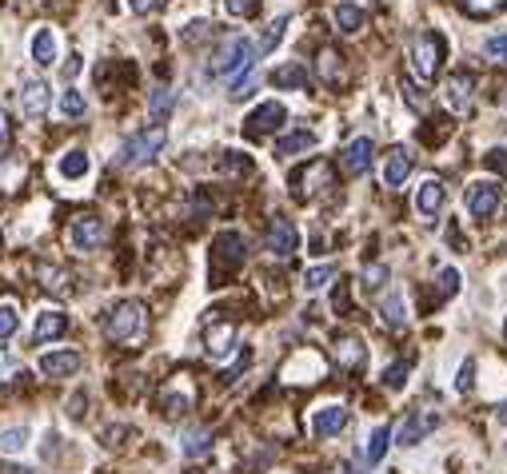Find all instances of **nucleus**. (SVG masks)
<instances>
[{
	"label": "nucleus",
	"mask_w": 507,
	"mask_h": 474,
	"mask_svg": "<svg viewBox=\"0 0 507 474\" xmlns=\"http://www.w3.org/2000/svg\"><path fill=\"white\" fill-rule=\"evenodd\" d=\"M388 446H392V427H376L372 435L364 438V462L368 467H380L384 454H388Z\"/></svg>",
	"instance_id": "bb28decb"
},
{
	"label": "nucleus",
	"mask_w": 507,
	"mask_h": 474,
	"mask_svg": "<svg viewBox=\"0 0 507 474\" xmlns=\"http://www.w3.org/2000/svg\"><path fill=\"white\" fill-rule=\"evenodd\" d=\"M172 104H176V96H172V88H156V92H152V96H148V116L160 124V120H168Z\"/></svg>",
	"instance_id": "c9c22d12"
},
{
	"label": "nucleus",
	"mask_w": 507,
	"mask_h": 474,
	"mask_svg": "<svg viewBox=\"0 0 507 474\" xmlns=\"http://www.w3.org/2000/svg\"><path fill=\"white\" fill-rule=\"evenodd\" d=\"M495 422H500V427H507V399L500 403V407H495Z\"/></svg>",
	"instance_id": "6e6d98bb"
},
{
	"label": "nucleus",
	"mask_w": 507,
	"mask_h": 474,
	"mask_svg": "<svg viewBox=\"0 0 507 474\" xmlns=\"http://www.w3.org/2000/svg\"><path fill=\"white\" fill-rule=\"evenodd\" d=\"M332 21H336V29H340V32H348V37H356V32L364 29V8H359V4H348V0H343V4H336V12H332Z\"/></svg>",
	"instance_id": "cd10ccee"
},
{
	"label": "nucleus",
	"mask_w": 507,
	"mask_h": 474,
	"mask_svg": "<svg viewBox=\"0 0 507 474\" xmlns=\"http://www.w3.org/2000/svg\"><path fill=\"white\" fill-rule=\"evenodd\" d=\"M503 339H507V327H503Z\"/></svg>",
	"instance_id": "13d9d810"
},
{
	"label": "nucleus",
	"mask_w": 507,
	"mask_h": 474,
	"mask_svg": "<svg viewBox=\"0 0 507 474\" xmlns=\"http://www.w3.org/2000/svg\"><path fill=\"white\" fill-rule=\"evenodd\" d=\"M411 168H416V156H411L408 148H392L388 160H384V184H388V187H403V179L411 176Z\"/></svg>",
	"instance_id": "6ab92c4d"
},
{
	"label": "nucleus",
	"mask_w": 507,
	"mask_h": 474,
	"mask_svg": "<svg viewBox=\"0 0 507 474\" xmlns=\"http://www.w3.org/2000/svg\"><path fill=\"white\" fill-rule=\"evenodd\" d=\"M300 375H308V383L320 378L324 375V359L316 355V351H300V355H292V363L283 367V378H296L300 383Z\"/></svg>",
	"instance_id": "4be33fe9"
},
{
	"label": "nucleus",
	"mask_w": 507,
	"mask_h": 474,
	"mask_svg": "<svg viewBox=\"0 0 507 474\" xmlns=\"http://www.w3.org/2000/svg\"><path fill=\"white\" fill-rule=\"evenodd\" d=\"M4 144H8V112L0 108V148H4Z\"/></svg>",
	"instance_id": "5fc2aeb1"
},
{
	"label": "nucleus",
	"mask_w": 507,
	"mask_h": 474,
	"mask_svg": "<svg viewBox=\"0 0 507 474\" xmlns=\"http://www.w3.org/2000/svg\"><path fill=\"white\" fill-rule=\"evenodd\" d=\"M408 375H411V359H395V363L384 370V387H388V391H403Z\"/></svg>",
	"instance_id": "e433bc0d"
},
{
	"label": "nucleus",
	"mask_w": 507,
	"mask_h": 474,
	"mask_svg": "<svg viewBox=\"0 0 507 474\" xmlns=\"http://www.w3.org/2000/svg\"><path fill=\"white\" fill-rule=\"evenodd\" d=\"M283 120H288V108H283L280 100H264L260 108L248 112V120H244V136H248V140H260V136L276 132Z\"/></svg>",
	"instance_id": "0eeeda50"
},
{
	"label": "nucleus",
	"mask_w": 507,
	"mask_h": 474,
	"mask_svg": "<svg viewBox=\"0 0 507 474\" xmlns=\"http://www.w3.org/2000/svg\"><path fill=\"white\" fill-rule=\"evenodd\" d=\"M37 275L45 279V287H48V291H56V295H68V291H72V275L60 271V267L40 263V267H37Z\"/></svg>",
	"instance_id": "473e14b6"
},
{
	"label": "nucleus",
	"mask_w": 507,
	"mask_h": 474,
	"mask_svg": "<svg viewBox=\"0 0 507 474\" xmlns=\"http://www.w3.org/2000/svg\"><path fill=\"white\" fill-rule=\"evenodd\" d=\"M180 454L184 459H204V454H212V430L204 427H192L180 435Z\"/></svg>",
	"instance_id": "b1692460"
},
{
	"label": "nucleus",
	"mask_w": 507,
	"mask_h": 474,
	"mask_svg": "<svg viewBox=\"0 0 507 474\" xmlns=\"http://www.w3.org/2000/svg\"><path fill=\"white\" fill-rule=\"evenodd\" d=\"M272 84H276V88H304L308 68L304 64H280L276 72H272Z\"/></svg>",
	"instance_id": "7c9ffc66"
},
{
	"label": "nucleus",
	"mask_w": 507,
	"mask_h": 474,
	"mask_svg": "<svg viewBox=\"0 0 507 474\" xmlns=\"http://www.w3.org/2000/svg\"><path fill=\"white\" fill-rule=\"evenodd\" d=\"M332 279H336V267H328V263L312 267V271H304V291H308V295H316V291H324Z\"/></svg>",
	"instance_id": "f704fd0d"
},
{
	"label": "nucleus",
	"mask_w": 507,
	"mask_h": 474,
	"mask_svg": "<svg viewBox=\"0 0 507 474\" xmlns=\"http://www.w3.org/2000/svg\"><path fill=\"white\" fill-rule=\"evenodd\" d=\"M160 4H165V0H128V8H132L136 16H148V12H156Z\"/></svg>",
	"instance_id": "8fccbe9b"
},
{
	"label": "nucleus",
	"mask_w": 507,
	"mask_h": 474,
	"mask_svg": "<svg viewBox=\"0 0 507 474\" xmlns=\"http://www.w3.org/2000/svg\"><path fill=\"white\" fill-rule=\"evenodd\" d=\"M500 212V187L495 184H471L468 187V215L471 220H492Z\"/></svg>",
	"instance_id": "f8f14e48"
},
{
	"label": "nucleus",
	"mask_w": 507,
	"mask_h": 474,
	"mask_svg": "<svg viewBox=\"0 0 507 474\" xmlns=\"http://www.w3.org/2000/svg\"><path fill=\"white\" fill-rule=\"evenodd\" d=\"M144 331H148V312H144L140 299H120L113 312H108V319H105V335L113 343H120V347L140 343Z\"/></svg>",
	"instance_id": "f257e3e1"
},
{
	"label": "nucleus",
	"mask_w": 507,
	"mask_h": 474,
	"mask_svg": "<svg viewBox=\"0 0 507 474\" xmlns=\"http://www.w3.org/2000/svg\"><path fill=\"white\" fill-rule=\"evenodd\" d=\"M388 267L384 263H372V267H364V287H384V283H388Z\"/></svg>",
	"instance_id": "49530a36"
},
{
	"label": "nucleus",
	"mask_w": 507,
	"mask_h": 474,
	"mask_svg": "<svg viewBox=\"0 0 507 474\" xmlns=\"http://www.w3.org/2000/svg\"><path fill=\"white\" fill-rule=\"evenodd\" d=\"M56 112L64 120H80L84 112H89V100H84L76 88H64V92H60V100H56Z\"/></svg>",
	"instance_id": "2f4dec72"
},
{
	"label": "nucleus",
	"mask_w": 507,
	"mask_h": 474,
	"mask_svg": "<svg viewBox=\"0 0 507 474\" xmlns=\"http://www.w3.org/2000/svg\"><path fill=\"white\" fill-rule=\"evenodd\" d=\"M29 53H32V64H37V68H53V64H56L60 45H56V32L48 29V24H40V29L32 32Z\"/></svg>",
	"instance_id": "f3484780"
},
{
	"label": "nucleus",
	"mask_w": 507,
	"mask_h": 474,
	"mask_svg": "<svg viewBox=\"0 0 507 474\" xmlns=\"http://www.w3.org/2000/svg\"><path fill=\"white\" fill-rule=\"evenodd\" d=\"M165 144H168L165 128H144V132L128 136V140L120 144L116 163H120V168H144V163H152L160 152H165Z\"/></svg>",
	"instance_id": "7ed1b4c3"
},
{
	"label": "nucleus",
	"mask_w": 507,
	"mask_h": 474,
	"mask_svg": "<svg viewBox=\"0 0 507 474\" xmlns=\"http://www.w3.org/2000/svg\"><path fill=\"white\" fill-rule=\"evenodd\" d=\"M328 179H332L328 163L312 160L308 168H300L296 176H292V192H296V200H312V195H316V187H312V184H328Z\"/></svg>",
	"instance_id": "2eb2a0df"
},
{
	"label": "nucleus",
	"mask_w": 507,
	"mask_h": 474,
	"mask_svg": "<svg viewBox=\"0 0 507 474\" xmlns=\"http://www.w3.org/2000/svg\"><path fill=\"white\" fill-rule=\"evenodd\" d=\"M105 239H108V223L100 220V215H80V220H72V228H68V247H72V252H97Z\"/></svg>",
	"instance_id": "423d86ee"
},
{
	"label": "nucleus",
	"mask_w": 507,
	"mask_h": 474,
	"mask_svg": "<svg viewBox=\"0 0 507 474\" xmlns=\"http://www.w3.org/2000/svg\"><path fill=\"white\" fill-rule=\"evenodd\" d=\"M188 407H192V395H188V391H168L165 399H160V411H165L168 419H180Z\"/></svg>",
	"instance_id": "4c0bfd02"
},
{
	"label": "nucleus",
	"mask_w": 507,
	"mask_h": 474,
	"mask_svg": "<svg viewBox=\"0 0 507 474\" xmlns=\"http://www.w3.org/2000/svg\"><path fill=\"white\" fill-rule=\"evenodd\" d=\"M256 53H260V48H256L248 37H228L224 45L212 53L208 76H212V80H232V76H240V72H252Z\"/></svg>",
	"instance_id": "f03ea898"
},
{
	"label": "nucleus",
	"mask_w": 507,
	"mask_h": 474,
	"mask_svg": "<svg viewBox=\"0 0 507 474\" xmlns=\"http://www.w3.org/2000/svg\"><path fill=\"white\" fill-rule=\"evenodd\" d=\"M336 363L340 367H359L364 363V343L356 335H340L336 339Z\"/></svg>",
	"instance_id": "c85d7f7f"
},
{
	"label": "nucleus",
	"mask_w": 507,
	"mask_h": 474,
	"mask_svg": "<svg viewBox=\"0 0 507 474\" xmlns=\"http://www.w3.org/2000/svg\"><path fill=\"white\" fill-rule=\"evenodd\" d=\"M476 80H471L468 72H452L448 80H444V88H440V96H444V104H448V112H455V116H468L471 112V100H476Z\"/></svg>",
	"instance_id": "1a4fd4ad"
},
{
	"label": "nucleus",
	"mask_w": 507,
	"mask_h": 474,
	"mask_svg": "<svg viewBox=\"0 0 507 474\" xmlns=\"http://www.w3.org/2000/svg\"><path fill=\"white\" fill-rule=\"evenodd\" d=\"M16 327H21V312H16L13 304H0V343L13 339Z\"/></svg>",
	"instance_id": "58836bf2"
},
{
	"label": "nucleus",
	"mask_w": 507,
	"mask_h": 474,
	"mask_svg": "<svg viewBox=\"0 0 507 474\" xmlns=\"http://www.w3.org/2000/svg\"><path fill=\"white\" fill-rule=\"evenodd\" d=\"M380 315H384V327H392V331H403V327H408V304H403L400 291H388V295H384Z\"/></svg>",
	"instance_id": "a878e982"
},
{
	"label": "nucleus",
	"mask_w": 507,
	"mask_h": 474,
	"mask_svg": "<svg viewBox=\"0 0 507 474\" xmlns=\"http://www.w3.org/2000/svg\"><path fill=\"white\" fill-rule=\"evenodd\" d=\"M484 168L495 171V176H507V148H492L484 156Z\"/></svg>",
	"instance_id": "c03bdc74"
},
{
	"label": "nucleus",
	"mask_w": 507,
	"mask_h": 474,
	"mask_svg": "<svg viewBox=\"0 0 507 474\" xmlns=\"http://www.w3.org/2000/svg\"><path fill=\"white\" fill-rule=\"evenodd\" d=\"M403 96H408V104L416 108V112H424V108H427V100L419 96V88H416V84H411V80H403Z\"/></svg>",
	"instance_id": "09e8293b"
},
{
	"label": "nucleus",
	"mask_w": 507,
	"mask_h": 474,
	"mask_svg": "<svg viewBox=\"0 0 507 474\" xmlns=\"http://www.w3.org/2000/svg\"><path fill=\"white\" fill-rule=\"evenodd\" d=\"M244 255H248V244L240 231H220L212 239V263H216V271H236L244 263Z\"/></svg>",
	"instance_id": "6e6552de"
},
{
	"label": "nucleus",
	"mask_w": 507,
	"mask_h": 474,
	"mask_svg": "<svg viewBox=\"0 0 507 474\" xmlns=\"http://www.w3.org/2000/svg\"><path fill=\"white\" fill-rule=\"evenodd\" d=\"M340 168L348 171V176H364V171L372 168V140H368V136H356V140L340 152Z\"/></svg>",
	"instance_id": "dca6fc26"
},
{
	"label": "nucleus",
	"mask_w": 507,
	"mask_h": 474,
	"mask_svg": "<svg viewBox=\"0 0 507 474\" xmlns=\"http://www.w3.org/2000/svg\"><path fill=\"white\" fill-rule=\"evenodd\" d=\"M503 0H463V8H468V12H476V16H487V12H495V8H500Z\"/></svg>",
	"instance_id": "de8ad7c7"
},
{
	"label": "nucleus",
	"mask_w": 507,
	"mask_h": 474,
	"mask_svg": "<svg viewBox=\"0 0 507 474\" xmlns=\"http://www.w3.org/2000/svg\"><path fill=\"white\" fill-rule=\"evenodd\" d=\"M48 104H53V88H48L45 80H24L21 88V112L29 120H40L48 112Z\"/></svg>",
	"instance_id": "ddd939ff"
},
{
	"label": "nucleus",
	"mask_w": 507,
	"mask_h": 474,
	"mask_svg": "<svg viewBox=\"0 0 507 474\" xmlns=\"http://www.w3.org/2000/svg\"><path fill=\"white\" fill-rule=\"evenodd\" d=\"M316 144H320V136L316 132H308V128H300V132H288V136H280L276 140V156H300V152H312Z\"/></svg>",
	"instance_id": "5701e85b"
},
{
	"label": "nucleus",
	"mask_w": 507,
	"mask_h": 474,
	"mask_svg": "<svg viewBox=\"0 0 507 474\" xmlns=\"http://www.w3.org/2000/svg\"><path fill=\"white\" fill-rule=\"evenodd\" d=\"M484 53L492 56V60H500V64H507V32H503V37H487L484 40Z\"/></svg>",
	"instance_id": "a18cd8bd"
},
{
	"label": "nucleus",
	"mask_w": 507,
	"mask_h": 474,
	"mask_svg": "<svg viewBox=\"0 0 507 474\" xmlns=\"http://www.w3.org/2000/svg\"><path fill=\"white\" fill-rule=\"evenodd\" d=\"M296 247H300V236H296V228H292V220L276 215L272 228H268V252L280 255V260H288V255H296Z\"/></svg>",
	"instance_id": "4468645a"
},
{
	"label": "nucleus",
	"mask_w": 507,
	"mask_h": 474,
	"mask_svg": "<svg viewBox=\"0 0 507 474\" xmlns=\"http://www.w3.org/2000/svg\"><path fill=\"white\" fill-rule=\"evenodd\" d=\"M212 32V24L208 21H196V24H188V32H184V40H204Z\"/></svg>",
	"instance_id": "603ef678"
},
{
	"label": "nucleus",
	"mask_w": 507,
	"mask_h": 474,
	"mask_svg": "<svg viewBox=\"0 0 507 474\" xmlns=\"http://www.w3.org/2000/svg\"><path fill=\"white\" fill-rule=\"evenodd\" d=\"M492 100L500 108H507V76H495V80H492Z\"/></svg>",
	"instance_id": "3c124183"
},
{
	"label": "nucleus",
	"mask_w": 507,
	"mask_h": 474,
	"mask_svg": "<svg viewBox=\"0 0 507 474\" xmlns=\"http://www.w3.org/2000/svg\"><path fill=\"white\" fill-rule=\"evenodd\" d=\"M37 367L45 378H72L84 367V359H80V351H48V355H40Z\"/></svg>",
	"instance_id": "9b49d317"
},
{
	"label": "nucleus",
	"mask_w": 507,
	"mask_h": 474,
	"mask_svg": "<svg viewBox=\"0 0 507 474\" xmlns=\"http://www.w3.org/2000/svg\"><path fill=\"white\" fill-rule=\"evenodd\" d=\"M256 8H260V0H224V12L228 16H256Z\"/></svg>",
	"instance_id": "37998d69"
},
{
	"label": "nucleus",
	"mask_w": 507,
	"mask_h": 474,
	"mask_svg": "<svg viewBox=\"0 0 507 474\" xmlns=\"http://www.w3.org/2000/svg\"><path fill=\"white\" fill-rule=\"evenodd\" d=\"M444 204H448V187H444L440 179H424V184L416 187V208H419V215L435 220V215L444 212Z\"/></svg>",
	"instance_id": "a211bd4d"
},
{
	"label": "nucleus",
	"mask_w": 507,
	"mask_h": 474,
	"mask_svg": "<svg viewBox=\"0 0 507 474\" xmlns=\"http://www.w3.org/2000/svg\"><path fill=\"white\" fill-rule=\"evenodd\" d=\"M471 387H476V363L468 359V363H460V375H455V391L468 395Z\"/></svg>",
	"instance_id": "79ce46f5"
},
{
	"label": "nucleus",
	"mask_w": 507,
	"mask_h": 474,
	"mask_svg": "<svg viewBox=\"0 0 507 474\" xmlns=\"http://www.w3.org/2000/svg\"><path fill=\"white\" fill-rule=\"evenodd\" d=\"M89 168H92V160H89V152L84 148H72V152H64V156L56 160L60 179H84L89 176Z\"/></svg>",
	"instance_id": "393cba45"
},
{
	"label": "nucleus",
	"mask_w": 507,
	"mask_h": 474,
	"mask_svg": "<svg viewBox=\"0 0 507 474\" xmlns=\"http://www.w3.org/2000/svg\"><path fill=\"white\" fill-rule=\"evenodd\" d=\"M444 53H448V40L440 32H416L411 37V72L419 80H435V72L444 68Z\"/></svg>",
	"instance_id": "20e7f679"
},
{
	"label": "nucleus",
	"mask_w": 507,
	"mask_h": 474,
	"mask_svg": "<svg viewBox=\"0 0 507 474\" xmlns=\"http://www.w3.org/2000/svg\"><path fill=\"white\" fill-rule=\"evenodd\" d=\"M455 291H460V271L455 267H440V295L452 299Z\"/></svg>",
	"instance_id": "a19ab883"
},
{
	"label": "nucleus",
	"mask_w": 507,
	"mask_h": 474,
	"mask_svg": "<svg viewBox=\"0 0 507 474\" xmlns=\"http://www.w3.org/2000/svg\"><path fill=\"white\" fill-rule=\"evenodd\" d=\"M348 407L343 403H324V407L312 411V435L316 438H340L348 430Z\"/></svg>",
	"instance_id": "9d476101"
},
{
	"label": "nucleus",
	"mask_w": 507,
	"mask_h": 474,
	"mask_svg": "<svg viewBox=\"0 0 507 474\" xmlns=\"http://www.w3.org/2000/svg\"><path fill=\"white\" fill-rule=\"evenodd\" d=\"M16 370H21V363H16L13 355H4V351H0V378H13Z\"/></svg>",
	"instance_id": "864d4df0"
},
{
	"label": "nucleus",
	"mask_w": 507,
	"mask_h": 474,
	"mask_svg": "<svg viewBox=\"0 0 507 474\" xmlns=\"http://www.w3.org/2000/svg\"><path fill=\"white\" fill-rule=\"evenodd\" d=\"M316 72H320L324 84H340L343 64H340V53H336V48H320V56H316Z\"/></svg>",
	"instance_id": "c756f323"
},
{
	"label": "nucleus",
	"mask_w": 507,
	"mask_h": 474,
	"mask_svg": "<svg viewBox=\"0 0 507 474\" xmlns=\"http://www.w3.org/2000/svg\"><path fill=\"white\" fill-rule=\"evenodd\" d=\"M232 351H236V327H232V323H212V331H208V359L224 363Z\"/></svg>",
	"instance_id": "aec40b11"
},
{
	"label": "nucleus",
	"mask_w": 507,
	"mask_h": 474,
	"mask_svg": "<svg viewBox=\"0 0 507 474\" xmlns=\"http://www.w3.org/2000/svg\"><path fill=\"white\" fill-rule=\"evenodd\" d=\"M64 331H68V315H64V312H40L37 323H32V343L60 339Z\"/></svg>",
	"instance_id": "412c9836"
},
{
	"label": "nucleus",
	"mask_w": 507,
	"mask_h": 474,
	"mask_svg": "<svg viewBox=\"0 0 507 474\" xmlns=\"http://www.w3.org/2000/svg\"><path fill=\"white\" fill-rule=\"evenodd\" d=\"M24 446H29V427L0 430V454H24Z\"/></svg>",
	"instance_id": "72a5a7b5"
},
{
	"label": "nucleus",
	"mask_w": 507,
	"mask_h": 474,
	"mask_svg": "<svg viewBox=\"0 0 507 474\" xmlns=\"http://www.w3.org/2000/svg\"><path fill=\"white\" fill-rule=\"evenodd\" d=\"M435 427H440V411H432V407L411 411V415L395 427V446H419Z\"/></svg>",
	"instance_id": "39448f33"
},
{
	"label": "nucleus",
	"mask_w": 507,
	"mask_h": 474,
	"mask_svg": "<svg viewBox=\"0 0 507 474\" xmlns=\"http://www.w3.org/2000/svg\"><path fill=\"white\" fill-rule=\"evenodd\" d=\"M336 474H364V470H359V467H340Z\"/></svg>",
	"instance_id": "4d7b16f0"
},
{
	"label": "nucleus",
	"mask_w": 507,
	"mask_h": 474,
	"mask_svg": "<svg viewBox=\"0 0 507 474\" xmlns=\"http://www.w3.org/2000/svg\"><path fill=\"white\" fill-rule=\"evenodd\" d=\"M288 21H292V16H280V21L272 24L268 32H264V45H260V53H272V48L280 45V40H283V29H288Z\"/></svg>",
	"instance_id": "ea45409f"
}]
</instances>
